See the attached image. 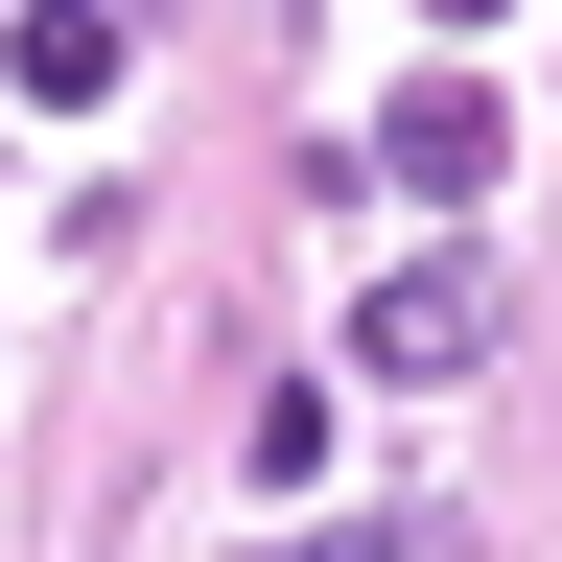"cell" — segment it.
Instances as JSON below:
<instances>
[{
    "mask_svg": "<svg viewBox=\"0 0 562 562\" xmlns=\"http://www.w3.org/2000/svg\"><path fill=\"white\" fill-rule=\"evenodd\" d=\"M281 562H446V516H351V539H281Z\"/></svg>",
    "mask_w": 562,
    "mask_h": 562,
    "instance_id": "277c9868",
    "label": "cell"
},
{
    "mask_svg": "<svg viewBox=\"0 0 562 562\" xmlns=\"http://www.w3.org/2000/svg\"><path fill=\"white\" fill-rule=\"evenodd\" d=\"M492 165H516V117H492V94H375V188H422V211H469Z\"/></svg>",
    "mask_w": 562,
    "mask_h": 562,
    "instance_id": "7a4b0ae2",
    "label": "cell"
},
{
    "mask_svg": "<svg viewBox=\"0 0 562 562\" xmlns=\"http://www.w3.org/2000/svg\"><path fill=\"white\" fill-rule=\"evenodd\" d=\"M0 94L94 117V94H117V0H24V24H0Z\"/></svg>",
    "mask_w": 562,
    "mask_h": 562,
    "instance_id": "3957f363",
    "label": "cell"
},
{
    "mask_svg": "<svg viewBox=\"0 0 562 562\" xmlns=\"http://www.w3.org/2000/svg\"><path fill=\"white\" fill-rule=\"evenodd\" d=\"M469 351H492V258H469V235H446V258H398L375 305H351V375H398V398H422V375H469Z\"/></svg>",
    "mask_w": 562,
    "mask_h": 562,
    "instance_id": "6da1fadb",
    "label": "cell"
},
{
    "mask_svg": "<svg viewBox=\"0 0 562 562\" xmlns=\"http://www.w3.org/2000/svg\"><path fill=\"white\" fill-rule=\"evenodd\" d=\"M446 24H492V0H446Z\"/></svg>",
    "mask_w": 562,
    "mask_h": 562,
    "instance_id": "5b68a950",
    "label": "cell"
}]
</instances>
